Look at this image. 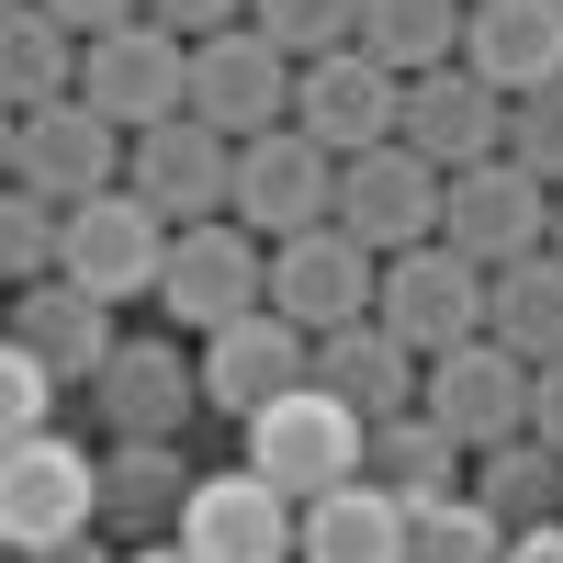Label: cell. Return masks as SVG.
Listing matches in <instances>:
<instances>
[{
	"instance_id": "obj_1",
	"label": "cell",
	"mask_w": 563,
	"mask_h": 563,
	"mask_svg": "<svg viewBox=\"0 0 563 563\" xmlns=\"http://www.w3.org/2000/svg\"><path fill=\"white\" fill-rule=\"evenodd\" d=\"M249 462H260V474L294 496V507H316L327 485H361V462H372V417L339 406L327 384H294L282 406L249 417Z\"/></svg>"
},
{
	"instance_id": "obj_2",
	"label": "cell",
	"mask_w": 563,
	"mask_h": 563,
	"mask_svg": "<svg viewBox=\"0 0 563 563\" xmlns=\"http://www.w3.org/2000/svg\"><path fill=\"white\" fill-rule=\"evenodd\" d=\"M79 530H102V451L79 440H0V541L12 552H57Z\"/></svg>"
},
{
	"instance_id": "obj_3",
	"label": "cell",
	"mask_w": 563,
	"mask_h": 563,
	"mask_svg": "<svg viewBox=\"0 0 563 563\" xmlns=\"http://www.w3.org/2000/svg\"><path fill=\"white\" fill-rule=\"evenodd\" d=\"M485 294H496L485 260H462L451 238H417V249L384 260V305H372V316H384L417 361H440V350H462V339H485Z\"/></svg>"
},
{
	"instance_id": "obj_4",
	"label": "cell",
	"mask_w": 563,
	"mask_h": 563,
	"mask_svg": "<svg viewBox=\"0 0 563 563\" xmlns=\"http://www.w3.org/2000/svg\"><path fill=\"white\" fill-rule=\"evenodd\" d=\"M158 305L180 327H238L271 305V238L238 214H214V225H180L169 238V271H158Z\"/></svg>"
},
{
	"instance_id": "obj_5",
	"label": "cell",
	"mask_w": 563,
	"mask_h": 563,
	"mask_svg": "<svg viewBox=\"0 0 563 563\" xmlns=\"http://www.w3.org/2000/svg\"><path fill=\"white\" fill-rule=\"evenodd\" d=\"M124 192L169 214V225H214V214H238V135H214L203 113H169L135 135V158H124Z\"/></svg>"
},
{
	"instance_id": "obj_6",
	"label": "cell",
	"mask_w": 563,
	"mask_h": 563,
	"mask_svg": "<svg viewBox=\"0 0 563 563\" xmlns=\"http://www.w3.org/2000/svg\"><path fill=\"white\" fill-rule=\"evenodd\" d=\"M530 384H541V361H519V350L485 327V339H462V350L429 361L417 406H429L462 451H496V440H519V429H530Z\"/></svg>"
},
{
	"instance_id": "obj_7",
	"label": "cell",
	"mask_w": 563,
	"mask_h": 563,
	"mask_svg": "<svg viewBox=\"0 0 563 563\" xmlns=\"http://www.w3.org/2000/svg\"><path fill=\"white\" fill-rule=\"evenodd\" d=\"M12 180H34V192H57V203H90V192H113L124 158H135V135L102 113V102H45V113H12Z\"/></svg>"
},
{
	"instance_id": "obj_8",
	"label": "cell",
	"mask_w": 563,
	"mask_h": 563,
	"mask_svg": "<svg viewBox=\"0 0 563 563\" xmlns=\"http://www.w3.org/2000/svg\"><path fill=\"white\" fill-rule=\"evenodd\" d=\"M169 238H180V225H169V214H147V203L113 180V192L68 203V249H57V271L79 282V294H102V305H135V294H158Z\"/></svg>"
},
{
	"instance_id": "obj_9",
	"label": "cell",
	"mask_w": 563,
	"mask_h": 563,
	"mask_svg": "<svg viewBox=\"0 0 563 563\" xmlns=\"http://www.w3.org/2000/svg\"><path fill=\"white\" fill-rule=\"evenodd\" d=\"M79 102H102L124 135H147V124H169V113H192V34H169V23L90 34V57H79Z\"/></svg>"
},
{
	"instance_id": "obj_10",
	"label": "cell",
	"mask_w": 563,
	"mask_h": 563,
	"mask_svg": "<svg viewBox=\"0 0 563 563\" xmlns=\"http://www.w3.org/2000/svg\"><path fill=\"white\" fill-rule=\"evenodd\" d=\"M192 563H294L305 541V507L282 496L260 462H238V474H203L192 507H180V530H169Z\"/></svg>"
},
{
	"instance_id": "obj_11",
	"label": "cell",
	"mask_w": 563,
	"mask_h": 563,
	"mask_svg": "<svg viewBox=\"0 0 563 563\" xmlns=\"http://www.w3.org/2000/svg\"><path fill=\"white\" fill-rule=\"evenodd\" d=\"M271 305L294 316V327H361L372 305H384V249H361L339 214L327 225H305V238H282L271 249Z\"/></svg>"
},
{
	"instance_id": "obj_12",
	"label": "cell",
	"mask_w": 563,
	"mask_h": 563,
	"mask_svg": "<svg viewBox=\"0 0 563 563\" xmlns=\"http://www.w3.org/2000/svg\"><path fill=\"white\" fill-rule=\"evenodd\" d=\"M294 124L316 135V147H339V158L395 147V135H406V68H384L372 45L305 57V79H294Z\"/></svg>"
},
{
	"instance_id": "obj_13",
	"label": "cell",
	"mask_w": 563,
	"mask_h": 563,
	"mask_svg": "<svg viewBox=\"0 0 563 563\" xmlns=\"http://www.w3.org/2000/svg\"><path fill=\"white\" fill-rule=\"evenodd\" d=\"M440 238H451L462 260H485V271L552 249V180H541V169H519V158H474V169H451Z\"/></svg>"
},
{
	"instance_id": "obj_14",
	"label": "cell",
	"mask_w": 563,
	"mask_h": 563,
	"mask_svg": "<svg viewBox=\"0 0 563 563\" xmlns=\"http://www.w3.org/2000/svg\"><path fill=\"white\" fill-rule=\"evenodd\" d=\"M294 384H316V327H294L282 305H260V316H238V327H203V406L214 417H249L260 406H282Z\"/></svg>"
},
{
	"instance_id": "obj_15",
	"label": "cell",
	"mask_w": 563,
	"mask_h": 563,
	"mask_svg": "<svg viewBox=\"0 0 563 563\" xmlns=\"http://www.w3.org/2000/svg\"><path fill=\"white\" fill-rule=\"evenodd\" d=\"M440 203H451V169L440 158H417L406 135L395 147H361V158H339V225L361 249H417V238H440Z\"/></svg>"
},
{
	"instance_id": "obj_16",
	"label": "cell",
	"mask_w": 563,
	"mask_h": 563,
	"mask_svg": "<svg viewBox=\"0 0 563 563\" xmlns=\"http://www.w3.org/2000/svg\"><path fill=\"white\" fill-rule=\"evenodd\" d=\"M294 57L260 34V23H225V34H203L192 45V113L214 124V135H271V124H294Z\"/></svg>"
},
{
	"instance_id": "obj_17",
	"label": "cell",
	"mask_w": 563,
	"mask_h": 563,
	"mask_svg": "<svg viewBox=\"0 0 563 563\" xmlns=\"http://www.w3.org/2000/svg\"><path fill=\"white\" fill-rule=\"evenodd\" d=\"M339 214V147H316L305 124H271L238 147V225H260V238H305V225Z\"/></svg>"
},
{
	"instance_id": "obj_18",
	"label": "cell",
	"mask_w": 563,
	"mask_h": 563,
	"mask_svg": "<svg viewBox=\"0 0 563 563\" xmlns=\"http://www.w3.org/2000/svg\"><path fill=\"white\" fill-rule=\"evenodd\" d=\"M192 406H203V361H180L169 339H124L102 361V384H90V417L113 440H180Z\"/></svg>"
},
{
	"instance_id": "obj_19",
	"label": "cell",
	"mask_w": 563,
	"mask_h": 563,
	"mask_svg": "<svg viewBox=\"0 0 563 563\" xmlns=\"http://www.w3.org/2000/svg\"><path fill=\"white\" fill-rule=\"evenodd\" d=\"M406 147L440 158V169H474V158H507V90L474 79V68H417L406 79Z\"/></svg>"
},
{
	"instance_id": "obj_20",
	"label": "cell",
	"mask_w": 563,
	"mask_h": 563,
	"mask_svg": "<svg viewBox=\"0 0 563 563\" xmlns=\"http://www.w3.org/2000/svg\"><path fill=\"white\" fill-rule=\"evenodd\" d=\"M12 339H23L34 361H57V384H79V395L102 384V361L124 350V339H113V305H102V294H79L68 271L12 294Z\"/></svg>"
},
{
	"instance_id": "obj_21",
	"label": "cell",
	"mask_w": 563,
	"mask_h": 563,
	"mask_svg": "<svg viewBox=\"0 0 563 563\" xmlns=\"http://www.w3.org/2000/svg\"><path fill=\"white\" fill-rule=\"evenodd\" d=\"M462 68L496 79L507 102H519V90H552L563 79V0H474V23H462Z\"/></svg>"
},
{
	"instance_id": "obj_22",
	"label": "cell",
	"mask_w": 563,
	"mask_h": 563,
	"mask_svg": "<svg viewBox=\"0 0 563 563\" xmlns=\"http://www.w3.org/2000/svg\"><path fill=\"white\" fill-rule=\"evenodd\" d=\"M192 451L180 440H113L102 451V530L113 541H169L180 507H192Z\"/></svg>"
},
{
	"instance_id": "obj_23",
	"label": "cell",
	"mask_w": 563,
	"mask_h": 563,
	"mask_svg": "<svg viewBox=\"0 0 563 563\" xmlns=\"http://www.w3.org/2000/svg\"><path fill=\"white\" fill-rule=\"evenodd\" d=\"M316 384L339 395V406H361L372 429H384V417H406V406H417L429 361H417L384 316H361V327H327V339H316Z\"/></svg>"
},
{
	"instance_id": "obj_24",
	"label": "cell",
	"mask_w": 563,
	"mask_h": 563,
	"mask_svg": "<svg viewBox=\"0 0 563 563\" xmlns=\"http://www.w3.org/2000/svg\"><path fill=\"white\" fill-rule=\"evenodd\" d=\"M294 563H406V496H384V485H327L316 507H305V541H294Z\"/></svg>"
},
{
	"instance_id": "obj_25",
	"label": "cell",
	"mask_w": 563,
	"mask_h": 563,
	"mask_svg": "<svg viewBox=\"0 0 563 563\" xmlns=\"http://www.w3.org/2000/svg\"><path fill=\"white\" fill-rule=\"evenodd\" d=\"M79 57H90V34L57 23L45 0H12V12H0V90H12V113L68 102V90H79Z\"/></svg>"
},
{
	"instance_id": "obj_26",
	"label": "cell",
	"mask_w": 563,
	"mask_h": 563,
	"mask_svg": "<svg viewBox=\"0 0 563 563\" xmlns=\"http://www.w3.org/2000/svg\"><path fill=\"white\" fill-rule=\"evenodd\" d=\"M361 474L384 485V496H406V507H429V496H462V485H474V451H462L429 406H406V417L372 429V462H361Z\"/></svg>"
},
{
	"instance_id": "obj_27",
	"label": "cell",
	"mask_w": 563,
	"mask_h": 563,
	"mask_svg": "<svg viewBox=\"0 0 563 563\" xmlns=\"http://www.w3.org/2000/svg\"><path fill=\"white\" fill-rule=\"evenodd\" d=\"M485 327H496L519 361H563V249L507 260V271H496V294H485Z\"/></svg>"
},
{
	"instance_id": "obj_28",
	"label": "cell",
	"mask_w": 563,
	"mask_h": 563,
	"mask_svg": "<svg viewBox=\"0 0 563 563\" xmlns=\"http://www.w3.org/2000/svg\"><path fill=\"white\" fill-rule=\"evenodd\" d=\"M474 496L496 507L507 530H541V519H563V451H552L541 429H519V440L474 451Z\"/></svg>"
},
{
	"instance_id": "obj_29",
	"label": "cell",
	"mask_w": 563,
	"mask_h": 563,
	"mask_svg": "<svg viewBox=\"0 0 563 563\" xmlns=\"http://www.w3.org/2000/svg\"><path fill=\"white\" fill-rule=\"evenodd\" d=\"M462 23H474V0H361V45L384 68H451L462 57Z\"/></svg>"
},
{
	"instance_id": "obj_30",
	"label": "cell",
	"mask_w": 563,
	"mask_h": 563,
	"mask_svg": "<svg viewBox=\"0 0 563 563\" xmlns=\"http://www.w3.org/2000/svg\"><path fill=\"white\" fill-rule=\"evenodd\" d=\"M507 530L496 507L462 485V496H429V507H406V563H507Z\"/></svg>"
},
{
	"instance_id": "obj_31",
	"label": "cell",
	"mask_w": 563,
	"mask_h": 563,
	"mask_svg": "<svg viewBox=\"0 0 563 563\" xmlns=\"http://www.w3.org/2000/svg\"><path fill=\"white\" fill-rule=\"evenodd\" d=\"M57 249H68V203L12 180V192H0V271H12V294L23 282H57Z\"/></svg>"
},
{
	"instance_id": "obj_32",
	"label": "cell",
	"mask_w": 563,
	"mask_h": 563,
	"mask_svg": "<svg viewBox=\"0 0 563 563\" xmlns=\"http://www.w3.org/2000/svg\"><path fill=\"white\" fill-rule=\"evenodd\" d=\"M249 23L305 68V57H339V45H361V0H249Z\"/></svg>"
},
{
	"instance_id": "obj_33",
	"label": "cell",
	"mask_w": 563,
	"mask_h": 563,
	"mask_svg": "<svg viewBox=\"0 0 563 563\" xmlns=\"http://www.w3.org/2000/svg\"><path fill=\"white\" fill-rule=\"evenodd\" d=\"M57 361H34L23 339L12 350H0V440H45V429H57Z\"/></svg>"
},
{
	"instance_id": "obj_34",
	"label": "cell",
	"mask_w": 563,
	"mask_h": 563,
	"mask_svg": "<svg viewBox=\"0 0 563 563\" xmlns=\"http://www.w3.org/2000/svg\"><path fill=\"white\" fill-rule=\"evenodd\" d=\"M507 158H519V169H541L552 192H563V79L507 102Z\"/></svg>"
},
{
	"instance_id": "obj_35",
	"label": "cell",
	"mask_w": 563,
	"mask_h": 563,
	"mask_svg": "<svg viewBox=\"0 0 563 563\" xmlns=\"http://www.w3.org/2000/svg\"><path fill=\"white\" fill-rule=\"evenodd\" d=\"M147 23H169V34H225V23H249V0H147Z\"/></svg>"
},
{
	"instance_id": "obj_36",
	"label": "cell",
	"mask_w": 563,
	"mask_h": 563,
	"mask_svg": "<svg viewBox=\"0 0 563 563\" xmlns=\"http://www.w3.org/2000/svg\"><path fill=\"white\" fill-rule=\"evenodd\" d=\"M57 23H79V34H124V23H147V0H45Z\"/></svg>"
},
{
	"instance_id": "obj_37",
	"label": "cell",
	"mask_w": 563,
	"mask_h": 563,
	"mask_svg": "<svg viewBox=\"0 0 563 563\" xmlns=\"http://www.w3.org/2000/svg\"><path fill=\"white\" fill-rule=\"evenodd\" d=\"M530 429L563 451V361H541V384H530Z\"/></svg>"
},
{
	"instance_id": "obj_38",
	"label": "cell",
	"mask_w": 563,
	"mask_h": 563,
	"mask_svg": "<svg viewBox=\"0 0 563 563\" xmlns=\"http://www.w3.org/2000/svg\"><path fill=\"white\" fill-rule=\"evenodd\" d=\"M507 563H563V519H541V530H519V541H507Z\"/></svg>"
},
{
	"instance_id": "obj_39",
	"label": "cell",
	"mask_w": 563,
	"mask_h": 563,
	"mask_svg": "<svg viewBox=\"0 0 563 563\" xmlns=\"http://www.w3.org/2000/svg\"><path fill=\"white\" fill-rule=\"evenodd\" d=\"M12 563H124V552H102V541L79 530V541H57V552H12Z\"/></svg>"
},
{
	"instance_id": "obj_40",
	"label": "cell",
	"mask_w": 563,
	"mask_h": 563,
	"mask_svg": "<svg viewBox=\"0 0 563 563\" xmlns=\"http://www.w3.org/2000/svg\"><path fill=\"white\" fill-rule=\"evenodd\" d=\"M124 563H192V552H180V541H135Z\"/></svg>"
},
{
	"instance_id": "obj_41",
	"label": "cell",
	"mask_w": 563,
	"mask_h": 563,
	"mask_svg": "<svg viewBox=\"0 0 563 563\" xmlns=\"http://www.w3.org/2000/svg\"><path fill=\"white\" fill-rule=\"evenodd\" d=\"M552 249H563V192H552Z\"/></svg>"
}]
</instances>
